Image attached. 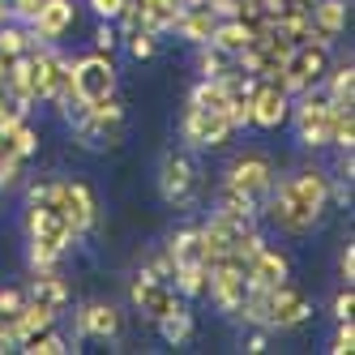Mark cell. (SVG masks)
Returning <instances> with one entry per match:
<instances>
[{"mask_svg": "<svg viewBox=\"0 0 355 355\" xmlns=\"http://www.w3.org/2000/svg\"><path fill=\"white\" fill-rule=\"evenodd\" d=\"M261 210L270 214V223L278 232L309 236L329 210V171L325 167H300V171L283 175V180H274Z\"/></svg>", "mask_w": 355, "mask_h": 355, "instance_id": "1", "label": "cell"}, {"mask_svg": "<svg viewBox=\"0 0 355 355\" xmlns=\"http://www.w3.org/2000/svg\"><path fill=\"white\" fill-rule=\"evenodd\" d=\"M78 232L64 223L52 206H31L26 201V244H31V270H56V261L73 248Z\"/></svg>", "mask_w": 355, "mask_h": 355, "instance_id": "2", "label": "cell"}, {"mask_svg": "<svg viewBox=\"0 0 355 355\" xmlns=\"http://www.w3.org/2000/svg\"><path fill=\"white\" fill-rule=\"evenodd\" d=\"M287 120L295 124L300 146H309V150L329 146V98H325L321 86L304 90V94H291V112H287Z\"/></svg>", "mask_w": 355, "mask_h": 355, "instance_id": "3", "label": "cell"}, {"mask_svg": "<svg viewBox=\"0 0 355 355\" xmlns=\"http://www.w3.org/2000/svg\"><path fill=\"white\" fill-rule=\"evenodd\" d=\"M197 189H201V171H197L193 155L189 150H167L163 163H159V197L167 206L184 210L197 201Z\"/></svg>", "mask_w": 355, "mask_h": 355, "instance_id": "4", "label": "cell"}, {"mask_svg": "<svg viewBox=\"0 0 355 355\" xmlns=\"http://www.w3.org/2000/svg\"><path fill=\"white\" fill-rule=\"evenodd\" d=\"M325 69H329V47L304 39V43H295V47H291V56L283 60V73H278V82H283V90H287V94H304V90L321 86Z\"/></svg>", "mask_w": 355, "mask_h": 355, "instance_id": "5", "label": "cell"}, {"mask_svg": "<svg viewBox=\"0 0 355 355\" xmlns=\"http://www.w3.org/2000/svg\"><path fill=\"white\" fill-rule=\"evenodd\" d=\"M129 304L137 313H146L150 321H163V317H171L175 309H189V300L175 291L171 283H163V278H155V274H146V270H137L133 274V283H129Z\"/></svg>", "mask_w": 355, "mask_h": 355, "instance_id": "6", "label": "cell"}, {"mask_svg": "<svg viewBox=\"0 0 355 355\" xmlns=\"http://www.w3.org/2000/svg\"><path fill=\"white\" fill-rule=\"evenodd\" d=\"M313 317V300L304 287H295L291 278L266 287V329H295Z\"/></svg>", "mask_w": 355, "mask_h": 355, "instance_id": "7", "label": "cell"}, {"mask_svg": "<svg viewBox=\"0 0 355 355\" xmlns=\"http://www.w3.org/2000/svg\"><path fill=\"white\" fill-rule=\"evenodd\" d=\"M206 295L214 300V309L227 313V317H236L240 313V304L248 295V274L236 257H223L214 266H206Z\"/></svg>", "mask_w": 355, "mask_h": 355, "instance_id": "8", "label": "cell"}, {"mask_svg": "<svg viewBox=\"0 0 355 355\" xmlns=\"http://www.w3.org/2000/svg\"><path fill=\"white\" fill-rule=\"evenodd\" d=\"M227 189H236L252 201H266L270 184H274V163L270 155H261V150H244V155H236L232 163H227V175H223Z\"/></svg>", "mask_w": 355, "mask_h": 355, "instance_id": "9", "label": "cell"}, {"mask_svg": "<svg viewBox=\"0 0 355 355\" xmlns=\"http://www.w3.org/2000/svg\"><path fill=\"white\" fill-rule=\"evenodd\" d=\"M120 124H124V103H120V94H103V98H94V103L86 107L82 124H73V133H78L86 146H112V137L120 133Z\"/></svg>", "mask_w": 355, "mask_h": 355, "instance_id": "10", "label": "cell"}, {"mask_svg": "<svg viewBox=\"0 0 355 355\" xmlns=\"http://www.w3.org/2000/svg\"><path fill=\"white\" fill-rule=\"evenodd\" d=\"M52 210H60V214H64V223H69L78 236H86L90 227L98 223V201H94V193H90L82 180H56Z\"/></svg>", "mask_w": 355, "mask_h": 355, "instance_id": "11", "label": "cell"}, {"mask_svg": "<svg viewBox=\"0 0 355 355\" xmlns=\"http://www.w3.org/2000/svg\"><path fill=\"white\" fill-rule=\"evenodd\" d=\"M291 112V94L283 90V82H257L248 94V129H283Z\"/></svg>", "mask_w": 355, "mask_h": 355, "instance_id": "12", "label": "cell"}, {"mask_svg": "<svg viewBox=\"0 0 355 355\" xmlns=\"http://www.w3.org/2000/svg\"><path fill=\"white\" fill-rule=\"evenodd\" d=\"M180 133H184L189 150H218V146H227V141L236 137L232 120H227L223 112H206V107H189Z\"/></svg>", "mask_w": 355, "mask_h": 355, "instance_id": "13", "label": "cell"}, {"mask_svg": "<svg viewBox=\"0 0 355 355\" xmlns=\"http://www.w3.org/2000/svg\"><path fill=\"white\" fill-rule=\"evenodd\" d=\"M73 90H78L86 103L103 98L116 90V64L107 52H90V56H78L73 60Z\"/></svg>", "mask_w": 355, "mask_h": 355, "instance_id": "14", "label": "cell"}, {"mask_svg": "<svg viewBox=\"0 0 355 355\" xmlns=\"http://www.w3.org/2000/svg\"><path fill=\"white\" fill-rule=\"evenodd\" d=\"M347 0H317L309 9V43H321V47H334V39L347 31Z\"/></svg>", "mask_w": 355, "mask_h": 355, "instance_id": "15", "label": "cell"}, {"mask_svg": "<svg viewBox=\"0 0 355 355\" xmlns=\"http://www.w3.org/2000/svg\"><path fill=\"white\" fill-rule=\"evenodd\" d=\"M73 17H78L73 0H43L39 13L26 21V26H31V39H35V43H56V39L73 26Z\"/></svg>", "mask_w": 355, "mask_h": 355, "instance_id": "16", "label": "cell"}, {"mask_svg": "<svg viewBox=\"0 0 355 355\" xmlns=\"http://www.w3.org/2000/svg\"><path fill=\"white\" fill-rule=\"evenodd\" d=\"M120 325H124V317H120V309H116V304L90 300V304H82V309H78V334H82V338L112 343V338L120 334Z\"/></svg>", "mask_w": 355, "mask_h": 355, "instance_id": "17", "label": "cell"}, {"mask_svg": "<svg viewBox=\"0 0 355 355\" xmlns=\"http://www.w3.org/2000/svg\"><path fill=\"white\" fill-rule=\"evenodd\" d=\"M244 274H248V287H274V283H283V278H291V261H287L283 248L261 244L244 261Z\"/></svg>", "mask_w": 355, "mask_h": 355, "instance_id": "18", "label": "cell"}, {"mask_svg": "<svg viewBox=\"0 0 355 355\" xmlns=\"http://www.w3.org/2000/svg\"><path fill=\"white\" fill-rule=\"evenodd\" d=\"M214 26H218V17H214V9L206 5V0H189V5L175 13V35L180 39H189L193 47H201V43H210V35H214Z\"/></svg>", "mask_w": 355, "mask_h": 355, "instance_id": "19", "label": "cell"}, {"mask_svg": "<svg viewBox=\"0 0 355 355\" xmlns=\"http://www.w3.org/2000/svg\"><path fill=\"white\" fill-rule=\"evenodd\" d=\"M47 325H56V309H47V304H39V300H21V309H17V317H9V334H13V347H21L31 334H39V329H47Z\"/></svg>", "mask_w": 355, "mask_h": 355, "instance_id": "20", "label": "cell"}, {"mask_svg": "<svg viewBox=\"0 0 355 355\" xmlns=\"http://www.w3.org/2000/svg\"><path fill=\"white\" fill-rule=\"evenodd\" d=\"M321 90H325L329 103H338V107H355V64H351V60H343V64L329 60L325 78H321Z\"/></svg>", "mask_w": 355, "mask_h": 355, "instance_id": "21", "label": "cell"}, {"mask_svg": "<svg viewBox=\"0 0 355 355\" xmlns=\"http://www.w3.org/2000/svg\"><path fill=\"white\" fill-rule=\"evenodd\" d=\"M31 300H39V304H47V309H69V300H73V291H69V283L56 274V270H35V278H31V291H26Z\"/></svg>", "mask_w": 355, "mask_h": 355, "instance_id": "22", "label": "cell"}, {"mask_svg": "<svg viewBox=\"0 0 355 355\" xmlns=\"http://www.w3.org/2000/svg\"><path fill=\"white\" fill-rule=\"evenodd\" d=\"M189 5V0H137V9H141V26L146 31H155V35H167L175 26V13H180Z\"/></svg>", "mask_w": 355, "mask_h": 355, "instance_id": "23", "label": "cell"}, {"mask_svg": "<svg viewBox=\"0 0 355 355\" xmlns=\"http://www.w3.org/2000/svg\"><path fill=\"white\" fill-rule=\"evenodd\" d=\"M210 43L218 47V52L236 56V52H244V47L252 43V31H248V21H240V17H218V26H214Z\"/></svg>", "mask_w": 355, "mask_h": 355, "instance_id": "24", "label": "cell"}, {"mask_svg": "<svg viewBox=\"0 0 355 355\" xmlns=\"http://www.w3.org/2000/svg\"><path fill=\"white\" fill-rule=\"evenodd\" d=\"M163 248L171 252L175 266H189V261H201V266H206V257H201V232H197V223L180 227V232H171V240H167Z\"/></svg>", "mask_w": 355, "mask_h": 355, "instance_id": "25", "label": "cell"}, {"mask_svg": "<svg viewBox=\"0 0 355 355\" xmlns=\"http://www.w3.org/2000/svg\"><path fill=\"white\" fill-rule=\"evenodd\" d=\"M329 146H338V150H355V107H338V103H329Z\"/></svg>", "mask_w": 355, "mask_h": 355, "instance_id": "26", "label": "cell"}, {"mask_svg": "<svg viewBox=\"0 0 355 355\" xmlns=\"http://www.w3.org/2000/svg\"><path fill=\"white\" fill-rule=\"evenodd\" d=\"M17 351H26V355H69V351H73V343L60 334L56 325H47V329H39V334H31Z\"/></svg>", "mask_w": 355, "mask_h": 355, "instance_id": "27", "label": "cell"}, {"mask_svg": "<svg viewBox=\"0 0 355 355\" xmlns=\"http://www.w3.org/2000/svg\"><path fill=\"white\" fill-rule=\"evenodd\" d=\"M171 287L180 291L184 300H197V295H206V266H201V261L175 266V274H171Z\"/></svg>", "mask_w": 355, "mask_h": 355, "instance_id": "28", "label": "cell"}, {"mask_svg": "<svg viewBox=\"0 0 355 355\" xmlns=\"http://www.w3.org/2000/svg\"><path fill=\"white\" fill-rule=\"evenodd\" d=\"M232 69H236V56L218 52L214 43L197 47V73H201V78H223V73H232Z\"/></svg>", "mask_w": 355, "mask_h": 355, "instance_id": "29", "label": "cell"}, {"mask_svg": "<svg viewBox=\"0 0 355 355\" xmlns=\"http://www.w3.org/2000/svg\"><path fill=\"white\" fill-rule=\"evenodd\" d=\"M159 334L167 338V347H184V343L193 338V313H189V309H175L171 317L159 321Z\"/></svg>", "mask_w": 355, "mask_h": 355, "instance_id": "30", "label": "cell"}, {"mask_svg": "<svg viewBox=\"0 0 355 355\" xmlns=\"http://www.w3.org/2000/svg\"><path fill=\"white\" fill-rule=\"evenodd\" d=\"M5 141H9V150H13V155H17V159H31V155H35V150H39V133L31 129V124H26V120H17V124H13V129L5 133Z\"/></svg>", "mask_w": 355, "mask_h": 355, "instance_id": "31", "label": "cell"}, {"mask_svg": "<svg viewBox=\"0 0 355 355\" xmlns=\"http://www.w3.org/2000/svg\"><path fill=\"white\" fill-rule=\"evenodd\" d=\"M124 43H129V52H133V60H150L159 52V35L155 31H133V35H124Z\"/></svg>", "mask_w": 355, "mask_h": 355, "instance_id": "32", "label": "cell"}, {"mask_svg": "<svg viewBox=\"0 0 355 355\" xmlns=\"http://www.w3.org/2000/svg\"><path fill=\"white\" fill-rule=\"evenodd\" d=\"M141 270H146V274H155V278H163V283H171L175 261H171V252H167V248H159V252H150V257H146Z\"/></svg>", "mask_w": 355, "mask_h": 355, "instance_id": "33", "label": "cell"}, {"mask_svg": "<svg viewBox=\"0 0 355 355\" xmlns=\"http://www.w3.org/2000/svg\"><path fill=\"white\" fill-rule=\"evenodd\" d=\"M21 163H26V159H17L9 146L0 150V189H9V184L17 180V175H21Z\"/></svg>", "mask_w": 355, "mask_h": 355, "instance_id": "34", "label": "cell"}, {"mask_svg": "<svg viewBox=\"0 0 355 355\" xmlns=\"http://www.w3.org/2000/svg\"><path fill=\"white\" fill-rule=\"evenodd\" d=\"M329 351H334V355H351V351H355V325H351V321H338Z\"/></svg>", "mask_w": 355, "mask_h": 355, "instance_id": "35", "label": "cell"}, {"mask_svg": "<svg viewBox=\"0 0 355 355\" xmlns=\"http://www.w3.org/2000/svg\"><path fill=\"white\" fill-rule=\"evenodd\" d=\"M120 43V35H116V21H103L98 17V31H94V52H107L112 56V47Z\"/></svg>", "mask_w": 355, "mask_h": 355, "instance_id": "36", "label": "cell"}, {"mask_svg": "<svg viewBox=\"0 0 355 355\" xmlns=\"http://www.w3.org/2000/svg\"><path fill=\"white\" fill-rule=\"evenodd\" d=\"M21 300H26V291H17V287H0V317H17V309H21Z\"/></svg>", "mask_w": 355, "mask_h": 355, "instance_id": "37", "label": "cell"}, {"mask_svg": "<svg viewBox=\"0 0 355 355\" xmlns=\"http://www.w3.org/2000/svg\"><path fill=\"white\" fill-rule=\"evenodd\" d=\"M9 5V17H17V21H31L35 13H39V5L43 0H5Z\"/></svg>", "mask_w": 355, "mask_h": 355, "instance_id": "38", "label": "cell"}, {"mask_svg": "<svg viewBox=\"0 0 355 355\" xmlns=\"http://www.w3.org/2000/svg\"><path fill=\"white\" fill-rule=\"evenodd\" d=\"M351 309H355V291H351V283L338 291V300H334V321H351Z\"/></svg>", "mask_w": 355, "mask_h": 355, "instance_id": "39", "label": "cell"}, {"mask_svg": "<svg viewBox=\"0 0 355 355\" xmlns=\"http://www.w3.org/2000/svg\"><path fill=\"white\" fill-rule=\"evenodd\" d=\"M86 5H90L98 17H103V21H116V13L129 5V0H86Z\"/></svg>", "mask_w": 355, "mask_h": 355, "instance_id": "40", "label": "cell"}, {"mask_svg": "<svg viewBox=\"0 0 355 355\" xmlns=\"http://www.w3.org/2000/svg\"><path fill=\"white\" fill-rule=\"evenodd\" d=\"M266 347H270V329H261V325H257V329H252V334H248L244 351H248V355H261Z\"/></svg>", "mask_w": 355, "mask_h": 355, "instance_id": "41", "label": "cell"}, {"mask_svg": "<svg viewBox=\"0 0 355 355\" xmlns=\"http://www.w3.org/2000/svg\"><path fill=\"white\" fill-rule=\"evenodd\" d=\"M338 274L347 278V283L355 278V244H347V248H343V257H338Z\"/></svg>", "mask_w": 355, "mask_h": 355, "instance_id": "42", "label": "cell"}, {"mask_svg": "<svg viewBox=\"0 0 355 355\" xmlns=\"http://www.w3.org/2000/svg\"><path fill=\"white\" fill-rule=\"evenodd\" d=\"M0 351H13V334H9V321L0 317Z\"/></svg>", "mask_w": 355, "mask_h": 355, "instance_id": "43", "label": "cell"}, {"mask_svg": "<svg viewBox=\"0 0 355 355\" xmlns=\"http://www.w3.org/2000/svg\"><path fill=\"white\" fill-rule=\"evenodd\" d=\"M9 64H13L9 56H0V82H5V78H9Z\"/></svg>", "mask_w": 355, "mask_h": 355, "instance_id": "44", "label": "cell"}, {"mask_svg": "<svg viewBox=\"0 0 355 355\" xmlns=\"http://www.w3.org/2000/svg\"><path fill=\"white\" fill-rule=\"evenodd\" d=\"M9 17V5H5V0H0V21H5Z\"/></svg>", "mask_w": 355, "mask_h": 355, "instance_id": "45", "label": "cell"}, {"mask_svg": "<svg viewBox=\"0 0 355 355\" xmlns=\"http://www.w3.org/2000/svg\"><path fill=\"white\" fill-rule=\"evenodd\" d=\"M300 5H304V9H313V5H317V0H300Z\"/></svg>", "mask_w": 355, "mask_h": 355, "instance_id": "46", "label": "cell"}, {"mask_svg": "<svg viewBox=\"0 0 355 355\" xmlns=\"http://www.w3.org/2000/svg\"><path fill=\"white\" fill-rule=\"evenodd\" d=\"M5 146H9V141H5V129H0V150H5Z\"/></svg>", "mask_w": 355, "mask_h": 355, "instance_id": "47", "label": "cell"}]
</instances>
